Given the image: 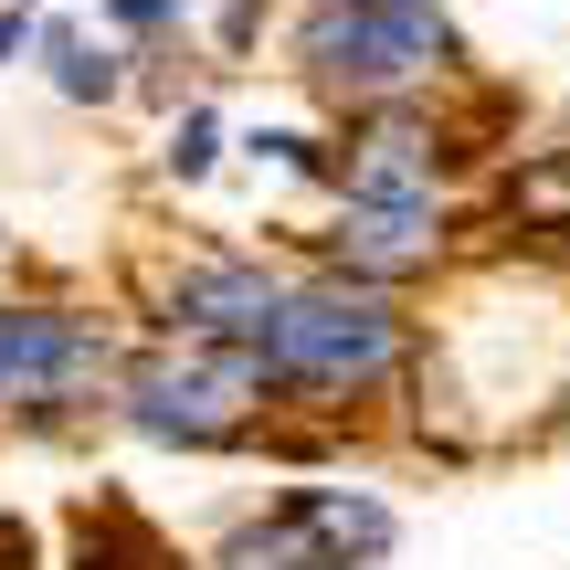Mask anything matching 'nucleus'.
Instances as JSON below:
<instances>
[{
  "label": "nucleus",
  "mask_w": 570,
  "mask_h": 570,
  "mask_svg": "<svg viewBox=\"0 0 570 570\" xmlns=\"http://www.w3.org/2000/svg\"><path fill=\"white\" fill-rule=\"evenodd\" d=\"M254 370L275 402H360L412 370V317L391 285H348V275L285 285L254 327Z\"/></svg>",
  "instance_id": "1"
},
{
  "label": "nucleus",
  "mask_w": 570,
  "mask_h": 570,
  "mask_svg": "<svg viewBox=\"0 0 570 570\" xmlns=\"http://www.w3.org/2000/svg\"><path fill=\"white\" fill-rule=\"evenodd\" d=\"M106 402H117V423L138 433V444L233 454L275 412V391H265V370H254V338H159V348L106 370Z\"/></svg>",
  "instance_id": "2"
},
{
  "label": "nucleus",
  "mask_w": 570,
  "mask_h": 570,
  "mask_svg": "<svg viewBox=\"0 0 570 570\" xmlns=\"http://www.w3.org/2000/svg\"><path fill=\"white\" fill-rule=\"evenodd\" d=\"M296 63L317 96H348V106H391L412 85H433L454 63V21L433 0H317L296 32Z\"/></svg>",
  "instance_id": "3"
},
{
  "label": "nucleus",
  "mask_w": 570,
  "mask_h": 570,
  "mask_svg": "<svg viewBox=\"0 0 570 570\" xmlns=\"http://www.w3.org/2000/svg\"><path fill=\"white\" fill-rule=\"evenodd\" d=\"M117 370V338L75 306H0V412L32 402H85Z\"/></svg>",
  "instance_id": "4"
},
{
  "label": "nucleus",
  "mask_w": 570,
  "mask_h": 570,
  "mask_svg": "<svg viewBox=\"0 0 570 570\" xmlns=\"http://www.w3.org/2000/svg\"><path fill=\"white\" fill-rule=\"evenodd\" d=\"M454 254L444 202H370V190H338V223H327V265L348 285H423Z\"/></svg>",
  "instance_id": "5"
},
{
  "label": "nucleus",
  "mask_w": 570,
  "mask_h": 570,
  "mask_svg": "<svg viewBox=\"0 0 570 570\" xmlns=\"http://www.w3.org/2000/svg\"><path fill=\"white\" fill-rule=\"evenodd\" d=\"M275 296H285L275 265H254V254H202V265H180L159 285V338H254Z\"/></svg>",
  "instance_id": "6"
},
{
  "label": "nucleus",
  "mask_w": 570,
  "mask_h": 570,
  "mask_svg": "<svg viewBox=\"0 0 570 570\" xmlns=\"http://www.w3.org/2000/svg\"><path fill=\"white\" fill-rule=\"evenodd\" d=\"M285 508H296V529L327 550V570H381L402 550V518L370 487H285Z\"/></svg>",
  "instance_id": "7"
},
{
  "label": "nucleus",
  "mask_w": 570,
  "mask_h": 570,
  "mask_svg": "<svg viewBox=\"0 0 570 570\" xmlns=\"http://www.w3.org/2000/svg\"><path fill=\"white\" fill-rule=\"evenodd\" d=\"M63 570H190V560L169 550V539L148 529L138 508H85V518H75V550H63Z\"/></svg>",
  "instance_id": "8"
},
{
  "label": "nucleus",
  "mask_w": 570,
  "mask_h": 570,
  "mask_svg": "<svg viewBox=\"0 0 570 570\" xmlns=\"http://www.w3.org/2000/svg\"><path fill=\"white\" fill-rule=\"evenodd\" d=\"M212 570H327V550L296 529V508L275 497L265 518H233V529L212 539Z\"/></svg>",
  "instance_id": "9"
},
{
  "label": "nucleus",
  "mask_w": 570,
  "mask_h": 570,
  "mask_svg": "<svg viewBox=\"0 0 570 570\" xmlns=\"http://www.w3.org/2000/svg\"><path fill=\"white\" fill-rule=\"evenodd\" d=\"M42 63H53V85H63V96H75V106H106V96H117V53H96V42H85V32H53V42H42Z\"/></svg>",
  "instance_id": "10"
},
{
  "label": "nucleus",
  "mask_w": 570,
  "mask_h": 570,
  "mask_svg": "<svg viewBox=\"0 0 570 570\" xmlns=\"http://www.w3.org/2000/svg\"><path fill=\"white\" fill-rule=\"evenodd\" d=\"M212 138H223V127H212V106H190V117L169 127V180H202V169L223 159V148H212Z\"/></svg>",
  "instance_id": "11"
},
{
  "label": "nucleus",
  "mask_w": 570,
  "mask_h": 570,
  "mask_svg": "<svg viewBox=\"0 0 570 570\" xmlns=\"http://www.w3.org/2000/svg\"><path fill=\"white\" fill-rule=\"evenodd\" d=\"M180 11H190V0H106V21H117V32H169Z\"/></svg>",
  "instance_id": "12"
},
{
  "label": "nucleus",
  "mask_w": 570,
  "mask_h": 570,
  "mask_svg": "<svg viewBox=\"0 0 570 570\" xmlns=\"http://www.w3.org/2000/svg\"><path fill=\"white\" fill-rule=\"evenodd\" d=\"M21 42H32V0H11V11H0V63H11Z\"/></svg>",
  "instance_id": "13"
},
{
  "label": "nucleus",
  "mask_w": 570,
  "mask_h": 570,
  "mask_svg": "<svg viewBox=\"0 0 570 570\" xmlns=\"http://www.w3.org/2000/svg\"><path fill=\"white\" fill-rule=\"evenodd\" d=\"M0 570H32V529L21 518H0Z\"/></svg>",
  "instance_id": "14"
}]
</instances>
